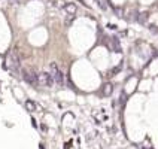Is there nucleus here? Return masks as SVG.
Segmentation results:
<instances>
[{
  "label": "nucleus",
  "instance_id": "nucleus-10",
  "mask_svg": "<svg viewBox=\"0 0 158 149\" xmlns=\"http://www.w3.org/2000/svg\"><path fill=\"white\" fill-rule=\"evenodd\" d=\"M25 106H27V109H29L30 112H33L34 109H36V104L31 103V101H27V103H25Z\"/></svg>",
  "mask_w": 158,
  "mask_h": 149
},
{
  "label": "nucleus",
  "instance_id": "nucleus-7",
  "mask_svg": "<svg viewBox=\"0 0 158 149\" xmlns=\"http://www.w3.org/2000/svg\"><path fill=\"white\" fill-rule=\"evenodd\" d=\"M112 93V85L108 84V85H104V90H103V95H110Z\"/></svg>",
  "mask_w": 158,
  "mask_h": 149
},
{
  "label": "nucleus",
  "instance_id": "nucleus-4",
  "mask_svg": "<svg viewBox=\"0 0 158 149\" xmlns=\"http://www.w3.org/2000/svg\"><path fill=\"white\" fill-rule=\"evenodd\" d=\"M39 85L48 86V88L54 85V81H52L51 73H48V72H40V73H39Z\"/></svg>",
  "mask_w": 158,
  "mask_h": 149
},
{
  "label": "nucleus",
  "instance_id": "nucleus-3",
  "mask_svg": "<svg viewBox=\"0 0 158 149\" xmlns=\"http://www.w3.org/2000/svg\"><path fill=\"white\" fill-rule=\"evenodd\" d=\"M6 69L11 70V72H15V73H18L20 70H22L20 67V60L16 58L15 54H9L6 57Z\"/></svg>",
  "mask_w": 158,
  "mask_h": 149
},
{
  "label": "nucleus",
  "instance_id": "nucleus-1",
  "mask_svg": "<svg viewBox=\"0 0 158 149\" xmlns=\"http://www.w3.org/2000/svg\"><path fill=\"white\" fill-rule=\"evenodd\" d=\"M49 73H51V76H52V81H54V85L61 86V85L64 84V75H63V72L60 70L58 64H55V63H51V64H49Z\"/></svg>",
  "mask_w": 158,
  "mask_h": 149
},
{
  "label": "nucleus",
  "instance_id": "nucleus-11",
  "mask_svg": "<svg viewBox=\"0 0 158 149\" xmlns=\"http://www.w3.org/2000/svg\"><path fill=\"white\" fill-rule=\"evenodd\" d=\"M54 6H57V7H64L66 5H64L63 0H57V2H54Z\"/></svg>",
  "mask_w": 158,
  "mask_h": 149
},
{
  "label": "nucleus",
  "instance_id": "nucleus-6",
  "mask_svg": "<svg viewBox=\"0 0 158 149\" xmlns=\"http://www.w3.org/2000/svg\"><path fill=\"white\" fill-rule=\"evenodd\" d=\"M112 48L115 49L116 52H121V46H119V42H118L116 37H113V39H112Z\"/></svg>",
  "mask_w": 158,
  "mask_h": 149
},
{
  "label": "nucleus",
  "instance_id": "nucleus-8",
  "mask_svg": "<svg viewBox=\"0 0 158 149\" xmlns=\"http://www.w3.org/2000/svg\"><path fill=\"white\" fill-rule=\"evenodd\" d=\"M97 3H99V6H100V9H103V11H106V9H108L106 0H97Z\"/></svg>",
  "mask_w": 158,
  "mask_h": 149
},
{
  "label": "nucleus",
  "instance_id": "nucleus-9",
  "mask_svg": "<svg viewBox=\"0 0 158 149\" xmlns=\"http://www.w3.org/2000/svg\"><path fill=\"white\" fill-rule=\"evenodd\" d=\"M148 20V14H139V16H137V21H140V22H145Z\"/></svg>",
  "mask_w": 158,
  "mask_h": 149
},
{
  "label": "nucleus",
  "instance_id": "nucleus-5",
  "mask_svg": "<svg viewBox=\"0 0 158 149\" xmlns=\"http://www.w3.org/2000/svg\"><path fill=\"white\" fill-rule=\"evenodd\" d=\"M64 11H66V14H67L69 16H73V15L76 14V5H75V3H67V5L64 6Z\"/></svg>",
  "mask_w": 158,
  "mask_h": 149
},
{
  "label": "nucleus",
  "instance_id": "nucleus-2",
  "mask_svg": "<svg viewBox=\"0 0 158 149\" xmlns=\"http://www.w3.org/2000/svg\"><path fill=\"white\" fill-rule=\"evenodd\" d=\"M21 76H22V79L27 82V84H30V85H33V86L39 85V75H36L33 70L22 69V70H21Z\"/></svg>",
  "mask_w": 158,
  "mask_h": 149
}]
</instances>
